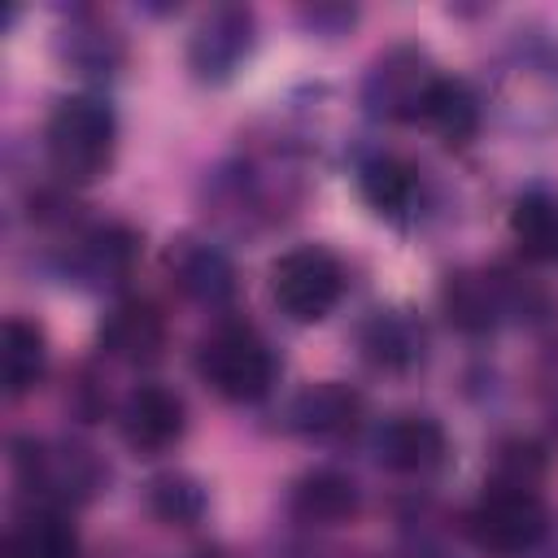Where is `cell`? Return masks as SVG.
Here are the masks:
<instances>
[{"label":"cell","mask_w":558,"mask_h":558,"mask_svg":"<svg viewBox=\"0 0 558 558\" xmlns=\"http://www.w3.org/2000/svg\"><path fill=\"white\" fill-rule=\"evenodd\" d=\"M471 536L493 558H523L532 554L549 532V510L536 488L527 484H501L488 480L475 510H471Z\"/></svg>","instance_id":"3957f363"},{"label":"cell","mask_w":558,"mask_h":558,"mask_svg":"<svg viewBox=\"0 0 558 558\" xmlns=\"http://www.w3.org/2000/svg\"><path fill=\"white\" fill-rule=\"evenodd\" d=\"M414 558H432V554H414Z\"/></svg>","instance_id":"d4e9b609"},{"label":"cell","mask_w":558,"mask_h":558,"mask_svg":"<svg viewBox=\"0 0 558 558\" xmlns=\"http://www.w3.org/2000/svg\"><path fill=\"white\" fill-rule=\"evenodd\" d=\"M17 466H22L26 484L48 497V506L83 501L100 484L96 458L87 449H78V445H35L31 453L17 458Z\"/></svg>","instance_id":"30bf717a"},{"label":"cell","mask_w":558,"mask_h":558,"mask_svg":"<svg viewBox=\"0 0 558 558\" xmlns=\"http://www.w3.org/2000/svg\"><path fill=\"white\" fill-rule=\"evenodd\" d=\"M140 257V240L122 222H96L87 227L70 248V270L83 288H118L131 279Z\"/></svg>","instance_id":"8fae6325"},{"label":"cell","mask_w":558,"mask_h":558,"mask_svg":"<svg viewBox=\"0 0 558 558\" xmlns=\"http://www.w3.org/2000/svg\"><path fill=\"white\" fill-rule=\"evenodd\" d=\"M288 423H292V432H301L310 440H340L362 423V397L349 384H336V379L310 384L292 401Z\"/></svg>","instance_id":"5bb4252c"},{"label":"cell","mask_w":558,"mask_h":558,"mask_svg":"<svg viewBox=\"0 0 558 558\" xmlns=\"http://www.w3.org/2000/svg\"><path fill=\"white\" fill-rule=\"evenodd\" d=\"M65 57L87 70V74H109L118 61H122V44L118 35L105 26V22H92V17H78L70 31H65Z\"/></svg>","instance_id":"7402d4cb"},{"label":"cell","mask_w":558,"mask_h":558,"mask_svg":"<svg viewBox=\"0 0 558 558\" xmlns=\"http://www.w3.org/2000/svg\"><path fill=\"white\" fill-rule=\"evenodd\" d=\"M44 148L65 183H96L118 148V118L100 96H65L44 126Z\"/></svg>","instance_id":"6da1fadb"},{"label":"cell","mask_w":558,"mask_h":558,"mask_svg":"<svg viewBox=\"0 0 558 558\" xmlns=\"http://www.w3.org/2000/svg\"><path fill=\"white\" fill-rule=\"evenodd\" d=\"M118 427L122 440L135 453H166L170 445H179L183 427H187V410L179 401V392L161 388V384H140L126 392L122 410H118Z\"/></svg>","instance_id":"52a82bcc"},{"label":"cell","mask_w":558,"mask_h":558,"mask_svg":"<svg viewBox=\"0 0 558 558\" xmlns=\"http://www.w3.org/2000/svg\"><path fill=\"white\" fill-rule=\"evenodd\" d=\"M375 458L392 475H432L449 458V436L432 414H397L375 432Z\"/></svg>","instance_id":"ba28073f"},{"label":"cell","mask_w":558,"mask_h":558,"mask_svg":"<svg viewBox=\"0 0 558 558\" xmlns=\"http://www.w3.org/2000/svg\"><path fill=\"white\" fill-rule=\"evenodd\" d=\"M4 558H78V532L61 506H35L9 532Z\"/></svg>","instance_id":"e0dca14e"},{"label":"cell","mask_w":558,"mask_h":558,"mask_svg":"<svg viewBox=\"0 0 558 558\" xmlns=\"http://www.w3.org/2000/svg\"><path fill=\"white\" fill-rule=\"evenodd\" d=\"M340 292H344V270L318 244L288 248L270 266V296H275V305L292 323H318V318H327L336 310Z\"/></svg>","instance_id":"277c9868"},{"label":"cell","mask_w":558,"mask_h":558,"mask_svg":"<svg viewBox=\"0 0 558 558\" xmlns=\"http://www.w3.org/2000/svg\"><path fill=\"white\" fill-rule=\"evenodd\" d=\"M196 558H218V554H196Z\"/></svg>","instance_id":"cb8c5ba5"},{"label":"cell","mask_w":558,"mask_h":558,"mask_svg":"<svg viewBox=\"0 0 558 558\" xmlns=\"http://www.w3.org/2000/svg\"><path fill=\"white\" fill-rule=\"evenodd\" d=\"M440 310L458 331L484 336L514 310V292L493 270H453L440 288Z\"/></svg>","instance_id":"9c48e42d"},{"label":"cell","mask_w":558,"mask_h":558,"mask_svg":"<svg viewBox=\"0 0 558 558\" xmlns=\"http://www.w3.org/2000/svg\"><path fill=\"white\" fill-rule=\"evenodd\" d=\"M201 379L227 401H262L275 384V353L248 323H218L196 349Z\"/></svg>","instance_id":"7a4b0ae2"},{"label":"cell","mask_w":558,"mask_h":558,"mask_svg":"<svg viewBox=\"0 0 558 558\" xmlns=\"http://www.w3.org/2000/svg\"><path fill=\"white\" fill-rule=\"evenodd\" d=\"M166 266L179 283V292L201 305H227L235 292V270H231L227 253L205 240H174L166 253Z\"/></svg>","instance_id":"4fadbf2b"},{"label":"cell","mask_w":558,"mask_h":558,"mask_svg":"<svg viewBox=\"0 0 558 558\" xmlns=\"http://www.w3.org/2000/svg\"><path fill=\"white\" fill-rule=\"evenodd\" d=\"M362 353L371 366L384 371H405L423 357V327H414L405 314L379 310L366 327H362Z\"/></svg>","instance_id":"d6986e66"},{"label":"cell","mask_w":558,"mask_h":558,"mask_svg":"<svg viewBox=\"0 0 558 558\" xmlns=\"http://www.w3.org/2000/svg\"><path fill=\"white\" fill-rule=\"evenodd\" d=\"M510 235L527 262H558V196L527 187L510 209Z\"/></svg>","instance_id":"ac0fdd59"},{"label":"cell","mask_w":558,"mask_h":558,"mask_svg":"<svg viewBox=\"0 0 558 558\" xmlns=\"http://www.w3.org/2000/svg\"><path fill=\"white\" fill-rule=\"evenodd\" d=\"M436 83L440 74L418 48H388L366 70L362 105L371 118H384V122H423V109Z\"/></svg>","instance_id":"5b68a950"},{"label":"cell","mask_w":558,"mask_h":558,"mask_svg":"<svg viewBox=\"0 0 558 558\" xmlns=\"http://www.w3.org/2000/svg\"><path fill=\"white\" fill-rule=\"evenodd\" d=\"M100 344L109 357H118L126 366H148L166 349V318L157 314L153 301H140V296L118 301L100 323Z\"/></svg>","instance_id":"7c38bea8"},{"label":"cell","mask_w":558,"mask_h":558,"mask_svg":"<svg viewBox=\"0 0 558 558\" xmlns=\"http://www.w3.org/2000/svg\"><path fill=\"white\" fill-rule=\"evenodd\" d=\"M357 183H362V196L371 201V209H379L384 218H401L410 205H414V170L397 157H371L362 170H357Z\"/></svg>","instance_id":"44dd1931"},{"label":"cell","mask_w":558,"mask_h":558,"mask_svg":"<svg viewBox=\"0 0 558 558\" xmlns=\"http://www.w3.org/2000/svg\"><path fill=\"white\" fill-rule=\"evenodd\" d=\"M148 501H153V510H157L161 519H170V523H192V519L201 514V506H205L201 488H196L187 475H161V480H153Z\"/></svg>","instance_id":"603a6c76"},{"label":"cell","mask_w":558,"mask_h":558,"mask_svg":"<svg viewBox=\"0 0 558 558\" xmlns=\"http://www.w3.org/2000/svg\"><path fill=\"white\" fill-rule=\"evenodd\" d=\"M423 126H432L445 144H466V140L480 131V96H475L462 78L440 74V83H436L432 96H427Z\"/></svg>","instance_id":"ffe728a7"},{"label":"cell","mask_w":558,"mask_h":558,"mask_svg":"<svg viewBox=\"0 0 558 558\" xmlns=\"http://www.w3.org/2000/svg\"><path fill=\"white\" fill-rule=\"evenodd\" d=\"M288 510L301 519V523H314V527H336L344 523L353 510H357V484L331 466H314L305 471L296 484H292V497H288Z\"/></svg>","instance_id":"9a60e30c"},{"label":"cell","mask_w":558,"mask_h":558,"mask_svg":"<svg viewBox=\"0 0 558 558\" xmlns=\"http://www.w3.org/2000/svg\"><path fill=\"white\" fill-rule=\"evenodd\" d=\"M44 371H48V340H44V331L31 318H22V314L4 318V327H0V379H4V397H13V401L26 397L31 388H39Z\"/></svg>","instance_id":"2e32d148"},{"label":"cell","mask_w":558,"mask_h":558,"mask_svg":"<svg viewBox=\"0 0 558 558\" xmlns=\"http://www.w3.org/2000/svg\"><path fill=\"white\" fill-rule=\"evenodd\" d=\"M248 52H253V13L244 4H218V9H209L196 22L192 39H187V65L205 83L231 78L244 65Z\"/></svg>","instance_id":"8992f818"}]
</instances>
